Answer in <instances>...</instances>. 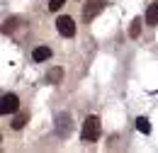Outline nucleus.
Wrapping results in <instances>:
<instances>
[{"mask_svg": "<svg viewBox=\"0 0 158 153\" xmlns=\"http://www.w3.org/2000/svg\"><path fill=\"white\" fill-rule=\"evenodd\" d=\"M102 134V126H100V119L98 117H88L83 122V141L85 143H95Z\"/></svg>", "mask_w": 158, "mask_h": 153, "instance_id": "f257e3e1", "label": "nucleus"}, {"mask_svg": "<svg viewBox=\"0 0 158 153\" xmlns=\"http://www.w3.org/2000/svg\"><path fill=\"white\" fill-rule=\"evenodd\" d=\"M105 5H107V0H85V7H83V19L85 22H90V19H95L105 10Z\"/></svg>", "mask_w": 158, "mask_h": 153, "instance_id": "f03ea898", "label": "nucleus"}, {"mask_svg": "<svg viewBox=\"0 0 158 153\" xmlns=\"http://www.w3.org/2000/svg\"><path fill=\"white\" fill-rule=\"evenodd\" d=\"M17 107H20V97L15 95V93L2 95V105H0V112H2V114H15Z\"/></svg>", "mask_w": 158, "mask_h": 153, "instance_id": "7ed1b4c3", "label": "nucleus"}, {"mask_svg": "<svg viewBox=\"0 0 158 153\" xmlns=\"http://www.w3.org/2000/svg\"><path fill=\"white\" fill-rule=\"evenodd\" d=\"M56 29H59L61 37H73L76 34V24L71 17H59L56 19Z\"/></svg>", "mask_w": 158, "mask_h": 153, "instance_id": "20e7f679", "label": "nucleus"}, {"mask_svg": "<svg viewBox=\"0 0 158 153\" xmlns=\"http://www.w3.org/2000/svg\"><path fill=\"white\" fill-rule=\"evenodd\" d=\"M146 24H151V27H156V24H158V0H156V2H151L148 10H146Z\"/></svg>", "mask_w": 158, "mask_h": 153, "instance_id": "39448f33", "label": "nucleus"}, {"mask_svg": "<svg viewBox=\"0 0 158 153\" xmlns=\"http://www.w3.org/2000/svg\"><path fill=\"white\" fill-rule=\"evenodd\" d=\"M61 78H63V68H61V66H54V68L46 73V83L56 85V83H61Z\"/></svg>", "mask_w": 158, "mask_h": 153, "instance_id": "423d86ee", "label": "nucleus"}, {"mask_svg": "<svg viewBox=\"0 0 158 153\" xmlns=\"http://www.w3.org/2000/svg\"><path fill=\"white\" fill-rule=\"evenodd\" d=\"M56 122H59L56 126H59V134H61V136L71 131V117H68V114H59V119H56Z\"/></svg>", "mask_w": 158, "mask_h": 153, "instance_id": "0eeeda50", "label": "nucleus"}, {"mask_svg": "<svg viewBox=\"0 0 158 153\" xmlns=\"http://www.w3.org/2000/svg\"><path fill=\"white\" fill-rule=\"evenodd\" d=\"M32 58H34V61H46V58H51V49H49V46H37V49L32 51Z\"/></svg>", "mask_w": 158, "mask_h": 153, "instance_id": "6e6552de", "label": "nucleus"}, {"mask_svg": "<svg viewBox=\"0 0 158 153\" xmlns=\"http://www.w3.org/2000/svg\"><path fill=\"white\" fill-rule=\"evenodd\" d=\"M136 129L141 131V134H151V124H148L146 117H139V119H136Z\"/></svg>", "mask_w": 158, "mask_h": 153, "instance_id": "1a4fd4ad", "label": "nucleus"}, {"mask_svg": "<svg viewBox=\"0 0 158 153\" xmlns=\"http://www.w3.org/2000/svg\"><path fill=\"white\" fill-rule=\"evenodd\" d=\"M139 34H141V17H136L134 22H131V27H129V37L136 39Z\"/></svg>", "mask_w": 158, "mask_h": 153, "instance_id": "9d476101", "label": "nucleus"}, {"mask_svg": "<svg viewBox=\"0 0 158 153\" xmlns=\"http://www.w3.org/2000/svg\"><path fill=\"white\" fill-rule=\"evenodd\" d=\"M24 124H27V112H20L15 117V122H12V129H22Z\"/></svg>", "mask_w": 158, "mask_h": 153, "instance_id": "9b49d317", "label": "nucleus"}, {"mask_svg": "<svg viewBox=\"0 0 158 153\" xmlns=\"http://www.w3.org/2000/svg\"><path fill=\"white\" fill-rule=\"evenodd\" d=\"M15 24H17V17H10L2 22V34H10L12 29H15Z\"/></svg>", "mask_w": 158, "mask_h": 153, "instance_id": "f8f14e48", "label": "nucleus"}, {"mask_svg": "<svg viewBox=\"0 0 158 153\" xmlns=\"http://www.w3.org/2000/svg\"><path fill=\"white\" fill-rule=\"evenodd\" d=\"M63 2H66V0H51V5H49V7L56 12V10H61V7H63Z\"/></svg>", "mask_w": 158, "mask_h": 153, "instance_id": "ddd939ff", "label": "nucleus"}]
</instances>
